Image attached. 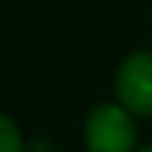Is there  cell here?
Instances as JSON below:
<instances>
[{
	"label": "cell",
	"mask_w": 152,
	"mask_h": 152,
	"mask_svg": "<svg viewBox=\"0 0 152 152\" xmlns=\"http://www.w3.org/2000/svg\"><path fill=\"white\" fill-rule=\"evenodd\" d=\"M0 152H24V139L16 123L0 112Z\"/></svg>",
	"instance_id": "3957f363"
},
{
	"label": "cell",
	"mask_w": 152,
	"mask_h": 152,
	"mask_svg": "<svg viewBox=\"0 0 152 152\" xmlns=\"http://www.w3.org/2000/svg\"><path fill=\"white\" fill-rule=\"evenodd\" d=\"M115 96L131 115H152V51H134L120 61Z\"/></svg>",
	"instance_id": "7a4b0ae2"
},
{
	"label": "cell",
	"mask_w": 152,
	"mask_h": 152,
	"mask_svg": "<svg viewBox=\"0 0 152 152\" xmlns=\"http://www.w3.org/2000/svg\"><path fill=\"white\" fill-rule=\"evenodd\" d=\"M136 152H152V144H147V147H142V150H136Z\"/></svg>",
	"instance_id": "277c9868"
},
{
	"label": "cell",
	"mask_w": 152,
	"mask_h": 152,
	"mask_svg": "<svg viewBox=\"0 0 152 152\" xmlns=\"http://www.w3.org/2000/svg\"><path fill=\"white\" fill-rule=\"evenodd\" d=\"M136 126L120 104H96L86 120L88 152H134Z\"/></svg>",
	"instance_id": "6da1fadb"
}]
</instances>
